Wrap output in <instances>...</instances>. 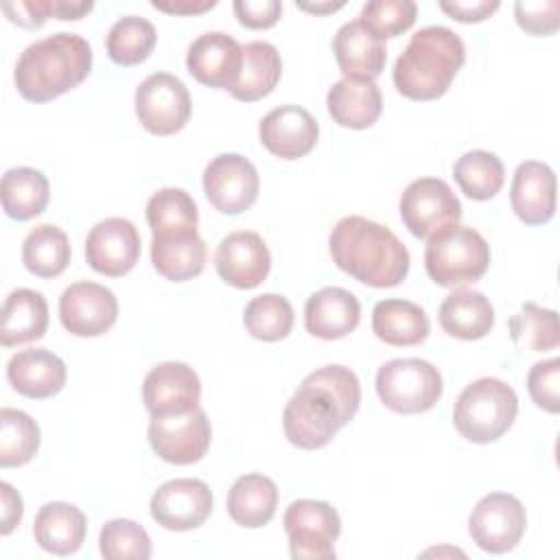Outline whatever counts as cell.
<instances>
[{
  "label": "cell",
  "instance_id": "1",
  "mask_svg": "<svg viewBox=\"0 0 560 560\" xmlns=\"http://www.w3.org/2000/svg\"><path fill=\"white\" fill-rule=\"evenodd\" d=\"M361 405L357 374L343 365H324L304 376L282 411L287 440L298 448H322L346 427Z\"/></svg>",
  "mask_w": 560,
  "mask_h": 560
},
{
  "label": "cell",
  "instance_id": "2",
  "mask_svg": "<svg viewBox=\"0 0 560 560\" xmlns=\"http://www.w3.org/2000/svg\"><path fill=\"white\" fill-rule=\"evenodd\" d=\"M328 245L332 262L368 287H398L409 273V252L402 241L372 219L359 214L339 219Z\"/></svg>",
  "mask_w": 560,
  "mask_h": 560
},
{
  "label": "cell",
  "instance_id": "3",
  "mask_svg": "<svg viewBox=\"0 0 560 560\" xmlns=\"http://www.w3.org/2000/svg\"><path fill=\"white\" fill-rule=\"evenodd\" d=\"M92 70V46L77 33H55L28 44L13 70L18 92L33 103L77 88Z\"/></svg>",
  "mask_w": 560,
  "mask_h": 560
},
{
  "label": "cell",
  "instance_id": "4",
  "mask_svg": "<svg viewBox=\"0 0 560 560\" xmlns=\"http://www.w3.org/2000/svg\"><path fill=\"white\" fill-rule=\"evenodd\" d=\"M466 61L462 37L448 26L416 31L394 63V85L411 101L440 98Z\"/></svg>",
  "mask_w": 560,
  "mask_h": 560
},
{
  "label": "cell",
  "instance_id": "5",
  "mask_svg": "<svg viewBox=\"0 0 560 560\" xmlns=\"http://www.w3.org/2000/svg\"><path fill=\"white\" fill-rule=\"evenodd\" d=\"M516 392L494 376L472 381L462 389L453 407V424L462 438L475 444L499 440L516 420Z\"/></svg>",
  "mask_w": 560,
  "mask_h": 560
},
{
  "label": "cell",
  "instance_id": "6",
  "mask_svg": "<svg viewBox=\"0 0 560 560\" xmlns=\"http://www.w3.org/2000/svg\"><path fill=\"white\" fill-rule=\"evenodd\" d=\"M490 265V245L468 225H448L427 238L424 269L440 287L479 280Z\"/></svg>",
  "mask_w": 560,
  "mask_h": 560
},
{
  "label": "cell",
  "instance_id": "7",
  "mask_svg": "<svg viewBox=\"0 0 560 560\" xmlns=\"http://www.w3.org/2000/svg\"><path fill=\"white\" fill-rule=\"evenodd\" d=\"M442 374L424 359H392L376 372V394L396 413H424L442 398Z\"/></svg>",
  "mask_w": 560,
  "mask_h": 560
},
{
  "label": "cell",
  "instance_id": "8",
  "mask_svg": "<svg viewBox=\"0 0 560 560\" xmlns=\"http://www.w3.org/2000/svg\"><path fill=\"white\" fill-rule=\"evenodd\" d=\"M289 536V551L295 560H332L335 540L341 534V518L326 501L298 499L282 518Z\"/></svg>",
  "mask_w": 560,
  "mask_h": 560
},
{
  "label": "cell",
  "instance_id": "9",
  "mask_svg": "<svg viewBox=\"0 0 560 560\" xmlns=\"http://www.w3.org/2000/svg\"><path fill=\"white\" fill-rule=\"evenodd\" d=\"M459 217L462 203L453 188L440 177H418L409 182L400 195V219L418 238H429L455 225Z\"/></svg>",
  "mask_w": 560,
  "mask_h": 560
},
{
  "label": "cell",
  "instance_id": "10",
  "mask_svg": "<svg viewBox=\"0 0 560 560\" xmlns=\"http://www.w3.org/2000/svg\"><path fill=\"white\" fill-rule=\"evenodd\" d=\"M188 88L168 72H153L136 88V116L155 136H171L184 129L190 118Z\"/></svg>",
  "mask_w": 560,
  "mask_h": 560
},
{
  "label": "cell",
  "instance_id": "11",
  "mask_svg": "<svg viewBox=\"0 0 560 560\" xmlns=\"http://www.w3.org/2000/svg\"><path fill=\"white\" fill-rule=\"evenodd\" d=\"M527 514L523 503L508 492H490L477 501L468 518L472 542L488 553L512 551L523 538Z\"/></svg>",
  "mask_w": 560,
  "mask_h": 560
},
{
  "label": "cell",
  "instance_id": "12",
  "mask_svg": "<svg viewBox=\"0 0 560 560\" xmlns=\"http://www.w3.org/2000/svg\"><path fill=\"white\" fill-rule=\"evenodd\" d=\"M210 440V420L201 407L179 416L151 418L149 422V444L153 453L175 466L199 462L206 455Z\"/></svg>",
  "mask_w": 560,
  "mask_h": 560
},
{
  "label": "cell",
  "instance_id": "13",
  "mask_svg": "<svg viewBox=\"0 0 560 560\" xmlns=\"http://www.w3.org/2000/svg\"><path fill=\"white\" fill-rule=\"evenodd\" d=\"M256 166L241 153H219L203 168V192L223 214H241L258 197Z\"/></svg>",
  "mask_w": 560,
  "mask_h": 560
},
{
  "label": "cell",
  "instance_id": "14",
  "mask_svg": "<svg viewBox=\"0 0 560 560\" xmlns=\"http://www.w3.org/2000/svg\"><path fill=\"white\" fill-rule=\"evenodd\" d=\"M151 516L171 532H188L206 523L212 512V492L206 481L179 477L162 483L151 497Z\"/></svg>",
  "mask_w": 560,
  "mask_h": 560
},
{
  "label": "cell",
  "instance_id": "15",
  "mask_svg": "<svg viewBox=\"0 0 560 560\" xmlns=\"http://www.w3.org/2000/svg\"><path fill=\"white\" fill-rule=\"evenodd\" d=\"M116 317L118 300L98 282H74L59 298V319L70 335L98 337L114 326Z\"/></svg>",
  "mask_w": 560,
  "mask_h": 560
},
{
  "label": "cell",
  "instance_id": "16",
  "mask_svg": "<svg viewBox=\"0 0 560 560\" xmlns=\"http://www.w3.org/2000/svg\"><path fill=\"white\" fill-rule=\"evenodd\" d=\"M201 383L197 372L182 361H164L149 370L142 383V400L151 418L179 416L199 407Z\"/></svg>",
  "mask_w": 560,
  "mask_h": 560
},
{
  "label": "cell",
  "instance_id": "17",
  "mask_svg": "<svg viewBox=\"0 0 560 560\" xmlns=\"http://www.w3.org/2000/svg\"><path fill=\"white\" fill-rule=\"evenodd\" d=\"M88 265L103 276L118 278L131 271L140 258V234L129 219L98 221L85 238Z\"/></svg>",
  "mask_w": 560,
  "mask_h": 560
},
{
  "label": "cell",
  "instance_id": "18",
  "mask_svg": "<svg viewBox=\"0 0 560 560\" xmlns=\"http://www.w3.org/2000/svg\"><path fill=\"white\" fill-rule=\"evenodd\" d=\"M214 267L219 276L236 289H254L269 276L271 254L260 234L238 230L221 238Z\"/></svg>",
  "mask_w": 560,
  "mask_h": 560
},
{
  "label": "cell",
  "instance_id": "19",
  "mask_svg": "<svg viewBox=\"0 0 560 560\" xmlns=\"http://www.w3.org/2000/svg\"><path fill=\"white\" fill-rule=\"evenodd\" d=\"M243 63V46L223 31L199 35L186 52L188 72L208 88L232 90Z\"/></svg>",
  "mask_w": 560,
  "mask_h": 560
},
{
  "label": "cell",
  "instance_id": "20",
  "mask_svg": "<svg viewBox=\"0 0 560 560\" xmlns=\"http://www.w3.org/2000/svg\"><path fill=\"white\" fill-rule=\"evenodd\" d=\"M258 136L269 153L282 160H298L315 149L319 125L304 107L280 105L262 116Z\"/></svg>",
  "mask_w": 560,
  "mask_h": 560
},
{
  "label": "cell",
  "instance_id": "21",
  "mask_svg": "<svg viewBox=\"0 0 560 560\" xmlns=\"http://www.w3.org/2000/svg\"><path fill=\"white\" fill-rule=\"evenodd\" d=\"M510 203L523 223H547L556 212V175L551 166L536 160L521 162L512 177Z\"/></svg>",
  "mask_w": 560,
  "mask_h": 560
},
{
  "label": "cell",
  "instance_id": "22",
  "mask_svg": "<svg viewBox=\"0 0 560 560\" xmlns=\"http://www.w3.org/2000/svg\"><path fill=\"white\" fill-rule=\"evenodd\" d=\"M361 319L357 295L343 287H324L304 304V326L317 339H341L350 335Z\"/></svg>",
  "mask_w": 560,
  "mask_h": 560
},
{
  "label": "cell",
  "instance_id": "23",
  "mask_svg": "<svg viewBox=\"0 0 560 560\" xmlns=\"http://www.w3.org/2000/svg\"><path fill=\"white\" fill-rule=\"evenodd\" d=\"M332 52L346 79L374 81L387 61V48L381 37L372 35L361 22L341 24L332 37Z\"/></svg>",
  "mask_w": 560,
  "mask_h": 560
},
{
  "label": "cell",
  "instance_id": "24",
  "mask_svg": "<svg viewBox=\"0 0 560 560\" xmlns=\"http://www.w3.org/2000/svg\"><path fill=\"white\" fill-rule=\"evenodd\" d=\"M7 378L26 398H50L66 385V363L46 348H26L9 359Z\"/></svg>",
  "mask_w": 560,
  "mask_h": 560
},
{
  "label": "cell",
  "instance_id": "25",
  "mask_svg": "<svg viewBox=\"0 0 560 560\" xmlns=\"http://www.w3.org/2000/svg\"><path fill=\"white\" fill-rule=\"evenodd\" d=\"M326 105L337 125L348 129H368L383 112V96L374 81L343 77L328 90Z\"/></svg>",
  "mask_w": 560,
  "mask_h": 560
},
{
  "label": "cell",
  "instance_id": "26",
  "mask_svg": "<svg viewBox=\"0 0 560 560\" xmlns=\"http://www.w3.org/2000/svg\"><path fill=\"white\" fill-rule=\"evenodd\" d=\"M85 514L63 501H52L39 508L33 521V536L42 549L55 556H70L81 549L85 540Z\"/></svg>",
  "mask_w": 560,
  "mask_h": 560
},
{
  "label": "cell",
  "instance_id": "27",
  "mask_svg": "<svg viewBox=\"0 0 560 560\" xmlns=\"http://www.w3.org/2000/svg\"><path fill=\"white\" fill-rule=\"evenodd\" d=\"M206 243L197 230L151 238V262L160 276L173 282H184L199 276L206 267Z\"/></svg>",
  "mask_w": 560,
  "mask_h": 560
},
{
  "label": "cell",
  "instance_id": "28",
  "mask_svg": "<svg viewBox=\"0 0 560 560\" xmlns=\"http://www.w3.org/2000/svg\"><path fill=\"white\" fill-rule=\"evenodd\" d=\"M438 317L446 335L464 341L481 339L494 326V308L490 300L475 289H455L448 293L440 304Z\"/></svg>",
  "mask_w": 560,
  "mask_h": 560
},
{
  "label": "cell",
  "instance_id": "29",
  "mask_svg": "<svg viewBox=\"0 0 560 560\" xmlns=\"http://www.w3.org/2000/svg\"><path fill=\"white\" fill-rule=\"evenodd\" d=\"M0 319V343L4 348L42 339L48 328L46 298L33 289H15L4 298Z\"/></svg>",
  "mask_w": 560,
  "mask_h": 560
},
{
  "label": "cell",
  "instance_id": "30",
  "mask_svg": "<svg viewBox=\"0 0 560 560\" xmlns=\"http://www.w3.org/2000/svg\"><path fill=\"white\" fill-rule=\"evenodd\" d=\"M372 330L387 346H418L429 335V317L409 300L387 298L374 304Z\"/></svg>",
  "mask_w": 560,
  "mask_h": 560
},
{
  "label": "cell",
  "instance_id": "31",
  "mask_svg": "<svg viewBox=\"0 0 560 560\" xmlns=\"http://www.w3.org/2000/svg\"><path fill=\"white\" fill-rule=\"evenodd\" d=\"M278 508L276 481L260 475L247 472L238 477L228 492V514L241 527H262L267 525Z\"/></svg>",
  "mask_w": 560,
  "mask_h": 560
},
{
  "label": "cell",
  "instance_id": "32",
  "mask_svg": "<svg viewBox=\"0 0 560 560\" xmlns=\"http://www.w3.org/2000/svg\"><path fill=\"white\" fill-rule=\"evenodd\" d=\"M282 59L273 44L269 42H247L243 46L241 74L230 90L236 101L254 103L267 96L280 81Z\"/></svg>",
  "mask_w": 560,
  "mask_h": 560
},
{
  "label": "cell",
  "instance_id": "33",
  "mask_svg": "<svg viewBox=\"0 0 560 560\" xmlns=\"http://www.w3.org/2000/svg\"><path fill=\"white\" fill-rule=\"evenodd\" d=\"M0 197L4 212L15 221H28L44 212L50 197L46 175L31 166H15L2 175Z\"/></svg>",
  "mask_w": 560,
  "mask_h": 560
},
{
  "label": "cell",
  "instance_id": "34",
  "mask_svg": "<svg viewBox=\"0 0 560 560\" xmlns=\"http://www.w3.org/2000/svg\"><path fill=\"white\" fill-rule=\"evenodd\" d=\"M72 249L66 232L52 223L33 228L22 243L24 267L39 278H55L66 271Z\"/></svg>",
  "mask_w": 560,
  "mask_h": 560
},
{
  "label": "cell",
  "instance_id": "35",
  "mask_svg": "<svg viewBox=\"0 0 560 560\" xmlns=\"http://www.w3.org/2000/svg\"><path fill=\"white\" fill-rule=\"evenodd\" d=\"M453 177L466 197L486 201L501 190L505 182V168L494 153L472 149L455 160Z\"/></svg>",
  "mask_w": 560,
  "mask_h": 560
},
{
  "label": "cell",
  "instance_id": "36",
  "mask_svg": "<svg viewBox=\"0 0 560 560\" xmlns=\"http://www.w3.org/2000/svg\"><path fill=\"white\" fill-rule=\"evenodd\" d=\"M147 223L153 236L197 230V203L182 188H160L147 201Z\"/></svg>",
  "mask_w": 560,
  "mask_h": 560
},
{
  "label": "cell",
  "instance_id": "37",
  "mask_svg": "<svg viewBox=\"0 0 560 560\" xmlns=\"http://www.w3.org/2000/svg\"><path fill=\"white\" fill-rule=\"evenodd\" d=\"M155 39H158L155 26L147 18L125 15V18H118L107 31L105 46L114 63L136 66L151 55Z\"/></svg>",
  "mask_w": 560,
  "mask_h": 560
},
{
  "label": "cell",
  "instance_id": "38",
  "mask_svg": "<svg viewBox=\"0 0 560 560\" xmlns=\"http://www.w3.org/2000/svg\"><path fill=\"white\" fill-rule=\"evenodd\" d=\"M39 427L22 409H0V466L13 468L28 464L39 448Z\"/></svg>",
  "mask_w": 560,
  "mask_h": 560
},
{
  "label": "cell",
  "instance_id": "39",
  "mask_svg": "<svg viewBox=\"0 0 560 560\" xmlns=\"http://www.w3.org/2000/svg\"><path fill=\"white\" fill-rule=\"evenodd\" d=\"M508 326L510 337L518 348L532 352H547L560 346L558 313L553 308H542L534 302H525L521 311L510 317Z\"/></svg>",
  "mask_w": 560,
  "mask_h": 560
},
{
  "label": "cell",
  "instance_id": "40",
  "mask_svg": "<svg viewBox=\"0 0 560 560\" xmlns=\"http://www.w3.org/2000/svg\"><path fill=\"white\" fill-rule=\"evenodd\" d=\"M243 324L260 341H280L293 328V306L280 293L256 295L245 306Z\"/></svg>",
  "mask_w": 560,
  "mask_h": 560
},
{
  "label": "cell",
  "instance_id": "41",
  "mask_svg": "<svg viewBox=\"0 0 560 560\" xmlns=\"http://www.w3.org/2000/svg\"><path fill=\"white\" fill-rule=\"evenodd\" d=\"M98 547L107 560L151 558V538L147 529L129 518L107 521L98 534Z\"/></svg>",
  "mask_w": 560,
  "mask_h": 560
},
{
  "label": "cell",
  "instance_id": "42",
  "mask_svg": "<svg viewBox=\"0 0 560 560\" xmlns=\"http://www.w3.org/2000/svg\"><path fill=\"white\" fill-rule=\"evenodd\" d=\"M418 7L411 0H372L365 2L359 22L376 37H396L411 28L416 22Z\"/></svg>",
  "mask_w": 560,
  "mask_h": 560
},
{
  "label": "cell",
  "instance_id": "43",
  "mask_svg": "<svg viewBox=\"0 0 560 560\" xmlns=\"http://www.w3.org/2000/svg\"><path fill=\"white\" fill-rule=\"evenodd\" d=\"M560 359H545L532 365L527 374V392L536 407L547 413L560 411Z\"/></svg>",
  "mask_w": 560,
  "mask_h": 560
},
{
  "label": "cell",
  "instance_id": "44",
  "mask_svg": "<svg viewBox=\"0 0 560 560\" xmlns=\"http://www.w3.org/2000/svg\"><path fill=\"white\" fill-rule=\"evenodd\" d=\"M516 24L529 35H551L560 26V2L558 0H536V2H514Z\"/></svg>",
  "mask_w": 560,
  "mask_h": 560
},
{
  "label": "cell",
  "instance_id": "45",
  "mask_svg": "<svg viewBox=\"0 0 560 560\" xmlns=\"http://www.w3.org/2000/svg\"><path fill=\"white\" fill-rule=\"evenodd\" d=\"M238 22L247 28H269L280 20V0H234L232 4Z\"/></svg>",
  "mask_w": 560,
  "mask_h": 560
},
{
  "label": "cell",
  "instance_id": "46",
  "mask_svg": "<svg viewBox=\"0 0 560 560\" xmlns=\"http://www.w3.org/2000/svg\"><path fill=\"white\" fill-rule=\"evenodd\" d=\"M4 15L22 28H39L52 15V0H9L2 2Z\"/></svg>",
  "mask_w": 560,
  "mask_h": 560
},
{
  "label": "cell",
  "instance_id": "47",
  "mask_svg": "<svg viewBox=\"0 0 560 560\" xmlns=\"http://www.w3.org/2000/svg\"><path fill=\"white\" fill-rule=\"evenodd\" d=\"M499 0H442L440 9L459 22H481L499 9Z\"/></svg>",
  "mask_w": 560,
  "mask_h": 560
},
{
  "label": "cell",
  "instance_id": "48",
  "mask_svg": "<svg viewBox=\"0 0 560 560\" xmlns=\"http://www.w3.org/2000/svg\"><path fill=\"white\" fill-rule=\"evenodd\" d=\"M0 497H2V527H0V532L7 536L15 529V525H20L24 505H22V497L7 481L0 483Z\"/></svg>",
  "mask_w": 560,
  "mask_h": 560
},
{
  "label": "cell",
  "instance_id": "49",
  "mask_svg": "<svg viewBox=\"0 0 560 560\" xmlns=\"http://www.w3.org/2000/svg\"><path fill=\"white\" fill-rule=\"evenodd\" d=\"M153 9L164 11V13H175V15H192V13H203L212 7H217V0H175V2H151Z\"/></svg>",
  "mask_w": 560,
  "mask_h": 560
},
{
  "label": "cell",
  "instance_id": "50",
  "mask_svg": "<svg viewBox=\"0 0 560 560\" xmlns=\"http://www.w3.org/2000/svg\"><path fill=\"white\" fill-rule=\"evenodd\" d=\"M94 9V2L79 0H52V18L57 20H81Z\"/></svg>",
  "mask_w": 560,
  "mask_h": 560
},
{
  "label": "cell",
  "instance_id": "51",
  "mask_svg": "<svg viewBox=\"0 0 560 560\" xmlns=\"http://www.w3.org/2000/svg\"><path fill=\"white\" fill-rule=\"evenodd\" d=\"M346 2H298V7L302 9V11H308V13H332V11H337V9H341Z\"/></svg>",
  "mask_w": 560,
  "mask_h": 560
}]
</instances>
